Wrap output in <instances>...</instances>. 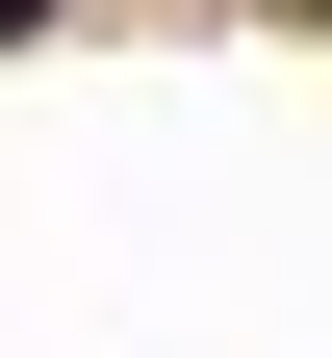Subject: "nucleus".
I'll return each mask as SVG.
<instances>
[{
  "label": "nucleus",
  "instance_id": "nucleus-1",
  "mask_svg": "<svg viewBox=\"0 0 332 358\" xmlns=\"http://www.w3.org/2000/svg\"><path fill=\"white\" fill-rule=\"evenodd\" d=\"M0 26H52V0H0Z\"/></svg>",
  "mask_w": 332,
  "mask_h": 358
}]
</instances>
